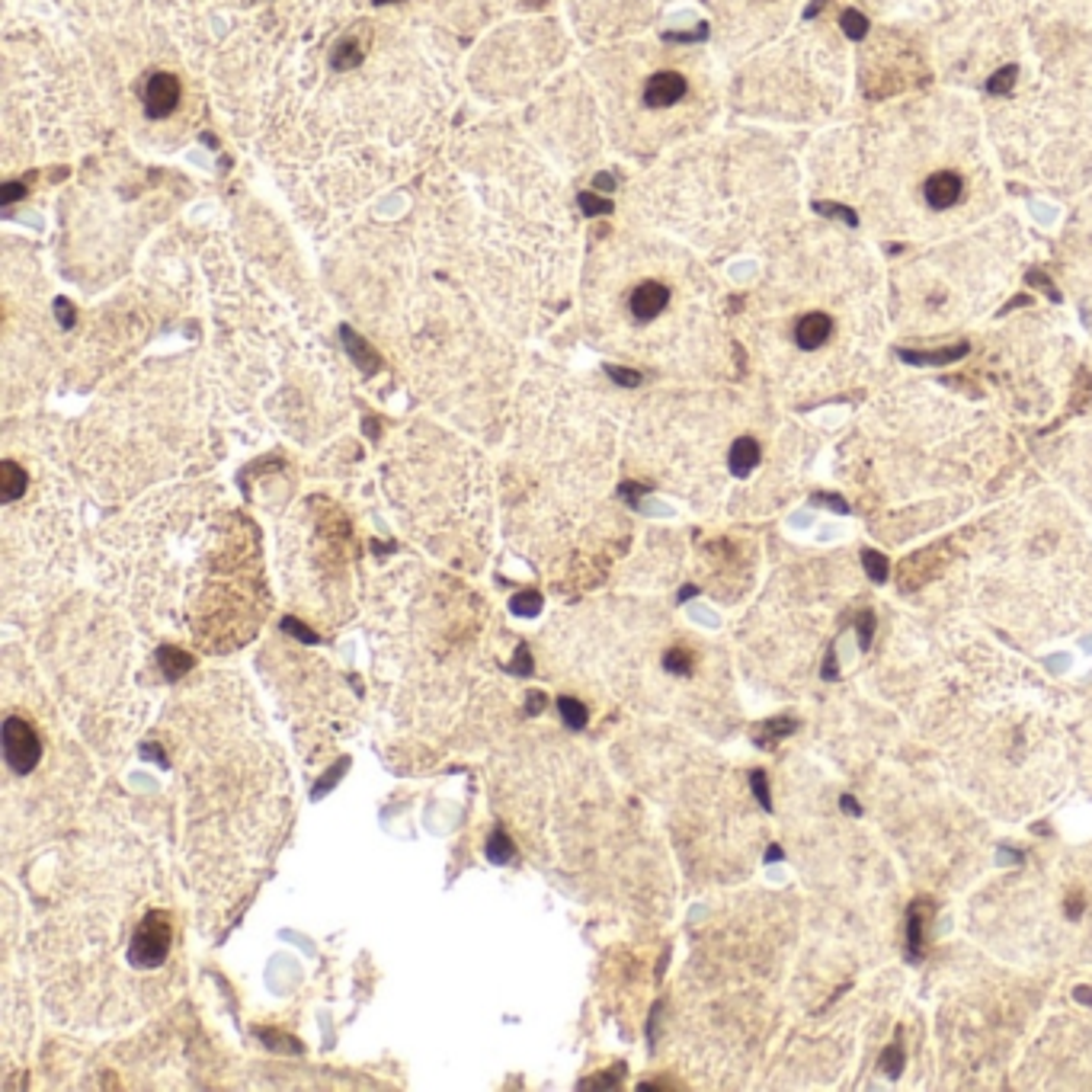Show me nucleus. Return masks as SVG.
<instances>
[{
    "label": "nucleus",
    "mask_w": 1092,
    "mask_h": 1092,
    "mask_svg": "<svg viewBox=\"0 0 1092 1092\" xmlns=\"http://www.w3.org/2000/svg\"><path fill=\"white\" fill-rule=\"evenodd\" d=\"M247 689L237 679H199L167 708L183 852L199 904L228 907L270 865L289 823V775Z\"/></svg>",
    "instance_id": "f257e3e1"
},
{
    "label": "nucleus",
    "mask_w": 1092,
    "mask_h": 1092,
    "mask_svg": "<svg viewBox=\"0 0 1092 1092\" xmlns=\"http://www.w3.org/2000/svg\"><path fill=\"white\" fill-rule=\"evenodd\" d=\"M61 894L52 897L39 926L36 961L49 1006L71 1022L119 1025L135 1019L126 977L141 1009L155 1000L132 971V945L141 923L160 907L151 890L160 885L158 861L132 837L90 833L78 856L61 861Z\"/></svg>",
    "instance_id": "f03ea898"
},
{
    "label": "nucleus",
    "mask_w": 1092,
    "mask_h": 1092,
    "mask_svg": "<svg viewBox=\"0 0 1092 1092\" xmlns=\"http://www.w3.org/2000/svg\"><path fill=\"white\" fill-rule=\"evenodd\" d=\"M52 731L49 717L36 721L30 715L7 712L4 724H0V750H4V769L7 779H33L39 765L49 756V740L45 734Z\"/></svg>",
    "instance_id": "7ed1b4c3"
},
{
    "label": "nucleus",
    "mask_w": 1092,
    "mask_h": 1092,
    "mask_svg": "<svg viewBox=\"0 0 1092 1092\" xmlns=\"http://www.w3.org/2000/svg\"><path fill=\"white\" fill-rule=\"evenodd\" d=\"M141 97H145V109H148L151 119H164L177 109V103H180V81L174 78V74L158 71L148 78Z\"/></svg>",
    "instance_id": "20e7f679"
},
{
    "label": "nucleus",
    "mask_w": 1092,
    "mask_h": 1092,
    "mask_svg": "<svg viewBox=\"0 0 1092 1092\" xmlns=\"http://www.w3.org/2000/svg\"><path fill=\"white\" fill-rule=\"evenodd\" d=\"M689 93V81L679 71H657L644 84V107L647 109H669Z\"/></svg>",
    "instance_id": "39448f33"
},
{
    "label": "nucleus",
    "mask_w": 1092,
    "mask_h": 1092,
    "mask_svg": "<svg viewBox=\"0 0 1092 1092\" xmlns=\"http://www.w3.org/2000/svg\"><path fill=\"white\" fill-rule=\"evenodd\" d=\"M926 206L933 208V212H948V208H955L961 203L964 196V180L955 174V170H938L926 180Z\"/></svg>",
    "instance_id": "423d86ee"
},
{
    "label": "nucleus",
    "mask_w": 1092,
    "mask_h": 1092,
    "mask_svg": "<svg viewBox=\"0 0 1092 1092\" xmlns=\"http://www.w3.org/2000/svg\"><path fill=\"white\" fill-rule=\"evenodd\" d=\"M631 314L638 321H654L660 311L669 304V289L664 282H641L635 292H631Z\"/></svg>",
    "instance_id": "0eeeda50"
},
{
    "label": "nucleus",
    "mask_w": 1092,
    "mask_h": 1092,
    "mask_svg": "<svg viewBox=\"0 0 1092 1092\" xmlns=\"http://www.w3.org/2000/svg\"><path fill=\"white\" fill-rule=\"evenodd\" d=\"M830 337H833V318L823 311L801 314V321L794 324V340H798L801 350H820Z\"/></svg>",
    "instance_id": "6e6552de"
},
{
    "label": "nucleus",
    "mask_w": 1092,
    "mask_h": 1092,
    "mask_svg": "<svg viewBox=\"0 0 1092 1092\" xmlns=\"http://www.w3.org/2000/svg\"><path fill=\"white\" fill-rule=\"evenodd\" d=\"M935 913V907L929 900H916L907 910V961L919 964L923 961V929H926V916Z\"/></svg>",
    "instance_id": "1a4fd4ad"
},
{
    "label": "nucleus",
    "mask_w": 1092,
    "mask_h": 1092,
    "mask_svg": "<svg viewBox=\"0 0 1092 1092\" xmlns=\"http://www.w3.org/2000/svg\"><path fill=\"white\" fill-rule=\"evenodd\" d=\"M756 465H760V443L753 436H740L727 452V468L734 477H746Z\"/></svg>",
    "instance_id": "9d476101"
},
{
    "label": "nucleus",
    "mask_w": 1092,
    "mask_h": 1092,
    "mask_svg": "<svg viewBox=\"0 0 1092 1092\" xmlns=\"http://www.w3.org/2000/svg\"><path fill=\"white\" fill-rule=\"evenodd\" d=\"M26 491H30V474H26V468L16 465L13 458H4V462H0V494H4V503H16Z\"/></svg>",
    "instance_id": "9b49d317"
},
{
    "label": "nucleus",
    "mask_w": 1092,
    "mask_h": 1092,
    "mask_svg": "<svg viewBox=\"0 0 1092 1092\" xmlns=\"http://www.w3.org/2000/svg\"><path fill=\"white\" fill-rule=\"evenodd\" d=\"M794 731H798V721H794V717H769V721L753 727V740H756V746H763V750H772L775 743L785 740V737H791Z\"/></svg>",
    "instance_id": "f8f14e48"
},
{
    "label": "nucleus",
    "mask_w": 1092,
    "mask_h": 1092,
    "mask_svg": "<svg viewBox=\"0 0 1092 1092\" xmlns=\"http://www.w3.org/2000/svg\"><path fill=\"white\" fill-rule=\"evenodd\" d=\"M366 59V45H362L356 36H343V39L330 49V68L333 71H352L359 68V61Z\"/></svg>",
    "instance_id": "ddd939ff"
},
{
    "label": "nucleus",
    "mask_w": 1092,
    "mask_h": 1092,
    "mask_svg": "<svg viewBox=\"0 0 1092 1092\" xmlns=\"http://www.w3.org/2000/svg\"><path fill=\"white\" fill-rule=\"evenodd\" d=\"M967 352V343H958V347H948V350H938V352H910V350H900V359L910 362V366H945V362H955L961 359Z\"/></svg>",
    "instance_id": "4468645a"
},
{
    "label": "nucleus",
    "mask_w": 1092,
    "mask_h": 1092,
    "mask_svg": "<svg viewBox=\"0 0 1092 1092\" xmlns=\"http://www.w3.org/2000/svg\"><path fill=\"white\" fill-rule=\"evenodd\" d=\"M340 337H343V343H347L350 356L356 359L362 369H366V372H376L378 369V356L369 350V343L362 340L356 330H352V328H340Z\"/></svg>",
    "instance_id": "2eb2a0df"
},
{
    "label": "nucleus",
    "mask_w": 1092,
    "mask_h": 1092,
    "mask_svg": "<svg viewBox=\"0 0 1092 1092\" xmlns=\"http://www.w3.org/2000/svg\"><path fill=\"white\" fill-rule=\"evenodd\" d=\"M904 1067H907V1051H904V1034H897V1041L885 1048L881 1054V1070H885V1077L897 1080L904 1077Z\"/></svg>",
    "instance_id": "dca6fc26"
},
{
    "label": "nucleus",
    "mask_w": 1092,
    "mask_h": 1092,
    "mask_svg": "<svg viewBox=\"0 0 1092 1092\" xmlns=\"http://www.w3.org/2000/svg\"><path fill=\"white\" fill-rule=\"evenodd\" d=\"M484 852H487V859L497 861V865H506V861H513V839L506 837L503 830H494Z\"/></svg>",
    "instance_id": "f3484780"
},
{
    "label": "nucleus",
    "mask_w": 1092,
    "mask_h": 1092,
    "mask_svg": "<svg viewBox=\"0 0 1092 1092\" xmlns=\"http://www.w3.org/2000/svg\"><path fill=\"white\" fill-rule=\"evenodd\" d=\"M558 708H561V715H564V724L573 727V731H580V727L587 724V717H590L587 705L577 702L573 695H561L558 698Z\"/></svg>",
    "instance_id": "a211bd4d"
},
{
    "label": "nucleus",
    "mask_w": 1092,
    "mask_h": 1092,
    "mask_svg": "<svg viewBox=\"0 0 1092 1092\" xmlns=\"http://www.w3.org/2000/svg\"><path fill=\"white\" fill-rule=\"evenodd\" d=\"M510 612H513V616H522V619L539 616V612H542V596H539V593H535V590L520 593V596H513V599H510Z\"/></svg>",
    "instance_id": "6ab92c4d"
},
{
    "label": "nucleus",
    "mask_w": 1092,
    "mask_h": 1092,
    "mask_svg": "<svg viewBox=\"0 0 1092 1092\" xmlns=\"http://www.w3.org/2000/svg\"><path fill=\"white\" fill-rule=\"evenodd\" d=\"M861 564H865V573L871 577V583H885L887 580V558L875 548H865L861 551Z\"/></svg>",
    "instance_id": "aec40b11"
},
{
    "label": "nucleus",
    "mask_w": 1092,
    "mask_h": 1092,
    "mask_svg": "<svg viewBox=\"0 0 1092 1092\" xmlns=\"http://www.w3.org/2000/svg\"><path fill=\"white\" fill-rule=\"evenodd\" d=\"M875 628H878V619H875V612H859V619H856V635H859V647L861 650H868L871 647V638H875Z\"/></svg>",
    "instance_id": "412c9836"
},
{
    "label": "nucleus",
    "mask_w": 1092,
    "mask_h": 1092,
    "mask_svg": "<svg viewBox=\"0 0 1092 1092\" xmlns=\"http://www.w3.org/2000/svg\"><path fill=\"white\" fill-rule=\"evenodd\" d=\"M750 785H753L756 801L763 804V811H769V813H772V798H769V782H765V772H763V769H753V772H750Z\"/></svg>",
    "instance_id": "4be33fe9"
},
{
    "label": "nucleus",
    "mask_w": 1092,
    "mask_h": 1092,
    "mask_svg": "<svg viewBox=\"0 0 1092 1092\" xmlns=\"http://www.w3.org/2000/svg\"><path fill=\"white\" fill-rule=\"evenodd\" d=\"M577 203H580V208L587 215H609L612 212V203L609 199H599V196H593V193H580L577 196Z\"/></svg>",
    "instance_id": "5701e85b"
},
{
    "label": "nucleus",
    "mask_w": 1092,
    "mask_h": 1092,
    "mask_svg": "<svg viewBox=\"0 0 1092 1092\" xmlns=\"http://www.w3.org/2000/svg\"><path fill=\"white\" fill-rule=\"evenodd\" d=\"M606 376L612 381H619V385H625V388H638L641 385V372H628V369H621V366H606Z\"/></svg>",
    "instance_id": "b1692460"
},
{
    "label": "nucleus",
    "mask_w": 1092,
    "mask_h": 1092,
    "mask_svg": "<svg viewBox=\"0 0 1092 1092\" xmlns=\"http://www.w3.org/2000/svg\"><path fill=\"white\" fill-rule=\"evenodd\" d=\"M55 314H59V324L64 330L74 328V308H71L68 299H55Z\"/></svg>",
    "instance_id": "393cba45"
},
{
    "label": "nucleus",
    "mask_w": 1092,
    "mask_h": 1092,
    "mask_svg": "<svg viewBox=\"0 0 1092 1092\" xmlns=\"http://www.w3.org/2000/svg\"><path fill=\"white\" fill-rule=\"evenodd\" d=\"M817 212H823V215H837V218H842V222L846 225H856L859 218L849 212V208H842V206H827V203H817Z\"/></svg>",
    "instance_id": "a878e982"
},
{
    "label": "nucleus",
    "mask_w": 1092,
    "mask_h": 1092,
    "mask_svg": "<svg viewBox=\"0 0 1092 1092\" xmlns=\"http://www.w3.org/2000/svg\"><path fill=\"white\" fill-rule=\"evenodd\" d=\"M813 503H823V506H830V510H837V513H849V506H846V500H842V497H837V494H817L813 497Z\"/></svg>",
    "instance_id": "bb28decb"
},
{
    "label": "nucleus",
    "mask_w": 1092,
    "mask_h": 1092,
    "mask_svg": "<svg viewBox=\"0 0 1092 1092\" xmlns=\"http://www.w3.org/2000/svg\"><path fill=\"white\" fill-rule=\"evenodd\" d=\"M20 196H26V186H23V183H11V186L4 189V196H0V203L11 206V203H16V199H20Z\"/></svg>",
    "instance_id": "cd10ccee"
},
{
    "label": "nucleus",
    "mask_w": 1092,
    "mask_h": 1092,
    "mask_svg": "<svg viewBox=\"0 0 1092 1092\" xmlns=\"http://www.w3.org/2000/svg\"><path fill=\"white\" fill-rule=\"evenodd\" d=\"M593 186H596L599 193H612V189H616V177H612V174H596Z\"/></svg>",
    "instance_id": "c85d7f7f"
},
{
    "label": "nucleus",
    "mask_w": 1092,
    "mask_h": 1092,
    "mask_svg": "<svg viewBox=\"0 0 1092 1092\" xmlns=\"http://www.w3.org/2000/svg\"><path fill=\"white\" fill-rule=\"evenodd\" d=\"M1082 907H1086V900H1082L1080 894H1073V897H1070V904H1067V916H1070V919H1080V916H1082Z\"/></svg>",
    "instance_id": "c756f323"
},
{
    "label": "nucleus",
    "mask_w": 1092,
    "mask_h": 1092,
    "mask_svg": "<svg viewBox=\"0 0 1092 1092\" xmlns=\"http://www.w3.org/2000/svg\"><path fill=\"white\" fill-rule=\"evenodd\" d=\"M839 808L846 811L849 817H859V813H861V808L856 804V798H852V794H842V798H839Z\"/></svg>",
    "instance_id": "7c9ffc66"
},
{
    "label": "nucleus",
    "mask_w": 1092,
    "mask_h": 1092,
    "mask_svg": "<svg viewBox=\"0 0 1092 1092\" xmlns=\"http://www.w3.org/2000/svg\"><path fill=\"white\" fill-rule=\"evenodd\" d=\"M823 679H837V657H833V650L827 654V664H823Z\"/></svg>",
    "instance_id": "2f4dec72"
},
{
    "label": "nucleus",
    "mask_w": 1092,
    "mask_h": 1092,
    "mask_svg": "<svg viewBox=\"0 0 1092 1092\" xmlns=\"http://www.w3.org/2000/svg\"><path fill=\"white\" fill-rule=\"evenodd\" d=\"M1073 996H1077L1080 1003L1092 1006V990H1089V986H1077V990H1073Z\"/></svg>",
    "instance_id": "473e14b6"
},
{
    "label": "nucleus",
    "mask_w": 1092,
    "mask_h": 1092,
    "mask_svg": "<svg viewBox=\"0 0 1092 1092\" xmlns=\"http://www.w3.org/2000/svg\"><path fill=\"white\" fill-rule=\"evenodd\" d=\"M782 859V849L779 846H772L769 852H765V861H779Z\"/></svg>",
    "instance_id": "72a5a7b5"
},
{
    "label": "nucleus",
    "mask_w": 1092,
    "mask_h": 1092,
    "mask_svg": "<svg viewBox=\"0 0 1092 1092\" xmlns=\"http://www.w3.org/2000/svg\"><path fill=\"white\" fill-rule=\"evenodd\" d=\"M376 7H385V4H400V0H372Z\"/></svg>",
    "instance_id": "f704fd0d"
},
{
    "label": "nucleus",
    "mask_w": 1092,
    "mask_h": 1092,
    "mask_svg": "<svg viewBox=\"0 0 1092 1092\" xmlns=\"http://www.w3.org/2000/svg\"><path fill=\"white\" fill-rule=\"evenodd\" d=\"M756 4H782V0H756Z\"/></svg>",
    "instance_id": "c9c22d12"
}]
</instances>
